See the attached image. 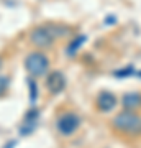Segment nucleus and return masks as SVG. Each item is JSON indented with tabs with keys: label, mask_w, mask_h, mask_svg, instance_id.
I'll return each mask as SVG.
<instances>
[{
	"label": "nucleus",
	"mask_w": 141,
	"mask_h": 148,
	"mask_svg": "<svg viewBox=\"0 0 141 148\" xmlns=\"http://www.w3.org/2000/svg\"><path fill=\"white\" fill-rule=\"evenodd\" d=\"M7 86H8V79L5 76H0V94H3L7 90Z\"/></svg>",
	"instance_id": "nucleus-8"
},
{
	"label": "nucleus",
	"mask_w": 141,
	"mask_h": 148,
	"mask_svg": "<svg viewBox=\"0 0 141 148\" xmlns=\"http://www.w3.org/2000/svg\"><path fill=\"white\" fill-rule=\"evenodd\" d=\"M64 86H66V79H64V74L61 71H52V73L48 74L46 87L49 89V92L58 94L64 89Z\"/></svg>",
	"instance_id": "nucleus-5"
},
{
	"label": "nucleus",
	"mask_w": 141,
	"mask_h": 148,
	"mask_svg": "<svg viewBox=\"0 0 141 148\" xmlns=\"http://www.w3.org/2000/svg\"><path fill=\"white\" fill-rule=\"evenodd\" d=\"M52 40V32H49L48 28H36L35 32L31 33V43L38 48H48L51 46Z\"/></svg>",
	"instance_id": "nucleus-4"
},
{
	"label": "nucleus",
	"mask_w": 141,
	"mask_h": 148,
	"mask_svg": "<svg viewBox=\"0 0 141 148\" xmlns=\"http://www.w3.org/2000/svg\"><path fill=\"white\" fill-rule=\"evenodd\" d=\"M97 106L102 112H110L116 106V97L112 92H100L97 97Z\"/></svg>",
	"instance_id": "nucleus-6"
},
{
	"label": "nucleus",
	"mask_w": 141,
	"mask_h": 148,
	"mask_svg": "<svg viewBox=\"0 0 141 148\" xmlns=\"http://www.w3.org/2000/svg\"><path fill=\"white\" fill-rule=\"evenodd\" d=\"M25 68L26 71L35 76V77H40V76H44L49 69V59L44 53H40V51H33L26 56L25 59Z\"/></svg>",
	"instance_id": "nucleus-2"
},
{
	"label": "nucleus",
	"mask_w": 141,
	"mask_h": 148,
	"mask_svg": "<svg viewBox=\"0 0 141 148\" xmlns=\"http://www.w3.org/2000/svg\"><path fill=\"white\" fill-rule=\"evenodd\" d=\"M113 128L126 135H140L141 133V117L133 114L130 110L120 112L118 115L112 120Z\"/></svg>",
	"instance_id": "nucleus-1"
},
{
	"label": "nucleus",
	"mask_w": 141,
	"mask_h": 148,
	"mask_svg": "<svg viewBox=\"0 0 141 148\" xmlns=\"http://www.w3.org/2000/svg\"><path fill=\"white\" fill-rule=\"evenodd\" d=\"M123 106H125L128 110L140 107V106H141V94H136V92L126 94L125 97H123Z\"/></svg>",
	"instance_id": "nucleus-7"
},
{
	"label": "nucleus",
	"mask_w": 141,
	"mask_h": 148,
	"mask_svg": "<svg viewBox=\"0 0 141 148\" xmlns=\"http://www.w3.org/2000/svg\"><path fill=\"white\" fill-rule=\"evenodd\" d=\"M79 125H80L79 117L76 115V114H71V112L61 115L59 120H58V130L63 133V135H72V133L79 128Z\"/></svg>",
	"instance_id": "nucleus-3"
}]
</instances>
